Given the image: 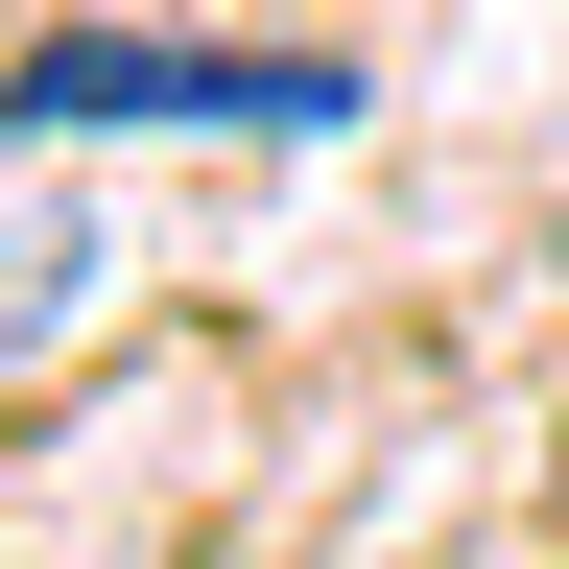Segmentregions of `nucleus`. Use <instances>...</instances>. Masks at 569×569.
Returning a JSON list of instances; mask_svg holds the SVG:
<instances>
[{
	"instance_id": "2",
	"label": "nucleus",
	"mask_w": 569,
	"mask_h": 569,
	"mask_svg": "<svg viewBox=\"0 0 569 569\" xmlns=\"http://www.w3.org/2000/svg\"><path fill=\"white\" fill-rule=\"evenodd\" d=\"M96 284H119V238L71 190H0V380H48L71 332H96Z\"/></svg>"
},
{
	"instance_id": "1",
	"label": "nucleus",
	"mask_w": 569,
	"mask_h": 569,
	"mask_svg": "<svg viewBox=\"0 0 569 569\" xmlns=\"http://www.w3.org/2000/svg\"><path fill=\"white\" fill-rule=\"evenodd\" d=\"M0 119H24V142H119V119H238V142H332L356 119V71L332 48H142V24H48L24 71H0Z\"/></svg>"
}]
</instances>
